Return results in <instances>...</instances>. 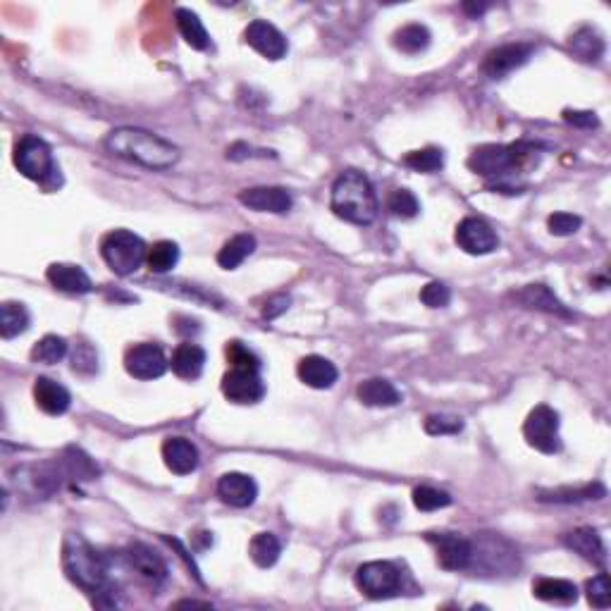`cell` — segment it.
Returning <instances> with one entry per match:
<instances>
[{"label":"cell","instance_id":"ab89813d","mask_svg":"<svg viewBox=\"0 0 611 611\" xmlns=\"http://www.w3.org/2000/svg\"><path fill=\"white\" fill-rule=\"evenodd\" d=\"M224 354H227V361H230L232 368L256 370V373H258V368H261V361H258V356L253 354L249 347H243L242 342L227 344Z\"/></svg>","mask_w":611,"mask_h":611},{"label":"cell","instance_id":"ffe728a7","mask_svg":"<svg viewBox=\"0 0 611 611\" xmlns=\"http://www.w3.org/2000/svg\"><path fill=\"white\" fill-rule=\"evenodd\" d=\"M296 373H299V380L303 385H309L313 389H329L339 377V370H337L335 363L322 358V356H306V358H301Z\"/></svg>","mask_w":611,"mask_h":611},{"label":"cell","instance_id":"c3c4849f","mask_svg":"<svg viewBox=\"0 0 611 611\" xmlns=\"http://www.w3.org/2000/svg\"><path fill=\"white\" fill-rule=\"evenodd\" d=\"M287 309H290V296H287V294H275V296H272V299H268V303H265L263 316L268 318V320H272V318L282 316V313Z\"/></svg>","mask_w":611,"mask_h":611},{"label":"cell","instance_id":"f546056e","mask_svg":"<svg viewBox=\"0 0 611 611\" xmlns=\"http://www.w3.org/2000/svg\"><path fill=\"white\" fill-rule=\"evenodd\" d=\"M29 328V313L24 303L5 301L0 309V335L3 339H14Z\"/></svg>","mask_w":611,"mask_h":611},{"label":"cell","instance_id":"30bf717a","mask_svg":"<svg viewBox=\"0 0 611 611\" xmlns=\"http://www.w3.org/2000/svg\"><path fill=\"white\" fill-rule=\"evenodd\" d=\"M167 358H165L163 348L156 344H137L125 354V368L127 373L137 377V380H156L167 370Z\"/></svg>","mask_w":611,"mask_h":611},{"label":"cell","instance_id":"cb8c5ba5","mask_svg":"<svg viewBox=\"0 0 611 611\" xmlns=\"http://www.w3.org/2000/svg\"><path fill=\"white\" fill-rule=\"evenodd\" d=\"M564 545L576 554H580L583 558H587V561H592V564H606L605 542L597 535V530H592V528H578V530L566 532Z\"/></svg>","mask_w":611,"mask_h":611},{"label":"cell","instance_id":"f1b7e54d","mask_svg":"<svg viewBox=\"0 0 611 611\" xmlns=\"http://www.w3.org/2000/svg\"><path fill=\"white\" fill-rule=\"evenodd\" d=\"M256 251V237L253 234H237L224 243L217 253V265L224 270H234Z\"/></svg>","mask_w":611,"mask_h":611},{"label":"cell","instance_id":"6da1fadb","mask_svg":"<svg viewBox=\"0 0 611 611\" xmlns=\"http://www.w3.org/2000/svg\"><path fill=\"white\" fill-rule=\"evenodd\" d=\"M106 148L129 163H138L148 170H167L179 160V148L163 137L138 127H119L106 137Z\"/></svg>","mask_w":611,"mask_h":611},{"label":"cell","instance_id":"277c9868","mask_svg":"<svg viewBox=\"0 0 611 611\" xmlns=\"http://www.w3.org/2000/svg\"><path fill=\"white\" fill-rule=\"evenodd\" d=\"M100 253H103V261L108 263V268L119 277L134 275L141 265L146 263V253H148V246L144 243V239L137 237L134 232L129 230H115L110 234H106L103 243H100Z\"/></svg>","mask_w":611,"mask_h":611},{"label":"cell","instance_id":"4316f807","mask_svg":"<svg viewBox=\"0 0 611 611\" xmlns=\"http://www.w3.org/2000/svg\"><path fill=\"white\" fill-rule=\"evenodd\" d=\"M356 395H358V399L366 404V406H396L401 401V395L399 389L392 385V382L382 380V377H370V380L361 382L358 385V389H356Z\"/></svg>","mask_w":611,"mask_h":611},{"label":"cell","instance_id":"74e56055","mask_svg":"<svg viewBox=\"0 0 611 611\" xmlns=\"http://www.w3.org/2000/svg\"><path fill=\"white\" fill-rule=\"evenodd\" d=\"M387 208L395 217H404V220H408V217L418 215V211H421V204H418V198L414 196V191L396 189L395 194L389 196Z\"/></svg>","mask_w":611,"mask_h":611},{"label":"cell","instance_id":"d6986e66","mask_svg":"<svg viewBox=\"0 0 611 611\" xmlns=\"http://www.w3.org/2000/svg\"><path fill=\"white\" fill-rule=\"evenodd\" d=\"M33 401L48 415H62L72 404V396L60 382L51 377H36L33 382Z\"/></svg>","mask_w":611,"mask_h":611},{"label":"cell","instance_id":"3957f363","mask_svg":"<svg viewBox=\"0 0 611 611\" xmlns=\"http://www.w3.org/2000/svg\"><path fill=\"white\" fill-rule=\"evenodd\" d=\"M62 568H65L67 578L74 585H80L81 590L100 592L106 587V558L80 532H67L65 542H62Z\"/></svg>","mask_w":611,"mask_h":611},{"label":"cell","instance_id":"8fae6325","mask_svg":"<svg viewBox=\"0 0 611 611\" xmlns=\"http://www.w3.org/2000/svg\"><path fill=\"white\" fill-rule=\"evenodd\" d=\"M427 542H433L437 549V564L444 571H466L471 561H473V547L466 538L461 535H427Z\"/></svg>","mask_w":611,"mask_h":611},{"label":"cell","instance_id":"7dc6e473","mask_svg":"<svg viewBox=\"0 0 611 611\" xmlns=\"http://www.w3.org/2000/svg\"><path fill=\"white\" fill-rule=\"evenodd\" d=\"M564 119L573 127H583V129H595L599 127L597 115L592 110H564Z\"/></svg>","mask_w":611,"mask_h":611},{"label":"cell","instance_id":"1f68e13d","mask_svg":"<svg viewBox=\"0 0 611 611\" xmlns=\"http://www.w3.org/2000/svg\"><path fill=\"white\" fill-rule=\"evenodd\" d=\"M571 48L573 53L578 55L580 60H585V62H599L602 55H605V39L597 32L585 27L571 36Z\"/></svg>","mask_w":611,"mask_h":611},{"label":"cell","instance_id":"836d02e7","mask_svg":"<svg viewBox=\"0 0 611 611\" xmlns=\"http://www.w3.org/2000/svg\"><path fill=\"white\" fill-rule=\"evenodd\" d=\"M395 46L401 53L415 55L430 46V32L423 24H406L395 33Z\"/></svg>","mask_w":611,"mask_h":611},{"label":"cell","instance_id":"ac0fdd59","mask_svg":"<svg viewBox=\"0 0 611 611\" xmlns=\"http://www.w3.org/2000/svg\"><path fill=\"white\" fill-rule=\"evenodd\" d=\"M513 299L523 306V309H532V310H545L549 316H558V318H571V310L566 309L564 303L558 301L554 291L545 284H528L523 290L513 291Z\"/></svg>","mask_w":611,"mask_h":611},{"label":"cell","instance_id":"484cf974","mask_svg":"<svg viewBox=\"0 0 611 611\" xmlns=\"http://www.w3.org/2000/svg\"><path fill=\"white\" fill-rule=\"evenodd\" d=\"M532 595L549 605H573L578 599V587L564 578H539L532 583Z\"/></svg>","mask_w":611,"mask_h":611},{"label":"cell","instance_id":"f907efd6","mask_svg":"<svg viewBox=\"0 0 611 611\" xmlns=\"http://www.w3.org/2000/svg\"><path fill=\"white\" fill-rule=\"evenodd\" d=\"M177 606H211L208 602H196V599H186V602H179Z\"/></svg>","mask_w":611,"mask_h":611},{"label":"cell","instance_id":"e575fe53","mask_svg":"<svg viewBox=\"0 0 611 611\" xmlns=\"http://www.w3.org/2000/svg\"><path fill=\"white\" fill-rule=\"evenodd\" d=\"M65 356H67V339L58 335H46L32 348V361L46 363V366H53V363L62 361Z\"/></svg>","mask_w":611,"mask_h":611},{"label":"cell","instance_id":"4fadbf2b","mask_svg":"<svg viewBox=\"0 0 611 611\" xmlns=\"http://www.w3.org/2000/svg\"><path fill=\"white\" fill-rule=\"evenodd\" d=\"M243 41L249 43L256 53H261L268 60H280L287 55V39L277 27H272L270 22L256 20L251 22L246 32H243Z\"/></svg>","mask_w":611,"mask_h":611},{"label":"cell","instance_id":"8d00e7d4","mask_svg":"<svg viewBox=\"0 0 611 611\" xmlns=\"http://www.w3.org/2000/svg\"><path fill=\"white\" fill-rule=\"evenodd\" d=\"M404 165L415 172H425V175H430V172L442 170L444 156H442L440 148H423V151L408 153L406 158H404Z\"/></svg>","mask_w":611,"mask_h":611},{"label":"cell","instance_id":"d4e9b609","mask_svg":"<svg viewBox=\"0 0 611 611\" xmlns=\"http://www.w3.org/2000/svg\"><path fill=\"white\" fill-rule=\"evenodd\" d=\"M172 373L177 375V377H182V380H196V377H201V373H204L205 368V351L198 344H191V342H185L179 344L177 348H175V354H172Z\"/></svg>","mask_w":611,"mask_h":611},{"label":"cell","instance_id":"44dd1931","mask_svg":"<svg viewBox=\"0 0 611 611\" xmlns=\"http://www.w3.org/2000/svg\"><path fill=\"white\" fill-rule=\"evenodd\" d=\"M46 277L55 290L65 291V294H89L93 290L91 277L86 275L80 265L53 263L48 268Z\"/></svg>","mask_w":611,"mask_h":611},{"label":"cell","instance_id":"52a82bcc","mask_svg":"<svg viewBox=\"0 0 611 611\" xmlns=\"http://www.w3.org/2000/svg\"><path fill=\"white\" fill-rule=\"evenodd\" d=\"M523 437L532 449L542 453H557L561 449L558 442V414L552 406L539 404L528 414L523 423Z\"/></svg>","mask_w":611,"mask_h":611},{"label":"cell","instance_id":"60d3db41","mask_svg":"<svg viewBox=\"0 0 611 611\" xmlns=\"http://www.w3.org/2000/svg\"><path fill=\"white\" fill-rule=\"evenodd\" d=\"M585 590H587V602H590L592 606H597V609H609L611 585L606 573H599V576H595L592 580H587Z\"/></svg>","mask_w":611,"mask_h":611},{"label":"cell","instance_id":"5b68a950","mask_svg":"<svg viewBox=\"0 0 611 611\" xmlns=\"http://www.w3.org/2000/svg\"><path fill=\"white\" fill-rule=\"evenodd\" d=\"M523 148H526V144L480 146V148H475V151L471 153V158H468V167H471L475 175H480V177H487V179L504 177V175H509L513 167H519L520 160L528 156Z\"/></svg>","mask_w":611,"mask_h":611},{"label":"cell","instance_id":"b9f144b4","mask_svg":"<svg viewBox=\"0 0 611 611\" xmlns=\"http://www.w3.org/2000/svg\"><path fill=\"white\" fill-rule=\"evenodd\" d=\"M72 368L80 375H93L99 373V354L93 351L91 344H77L72 356Z\"/></svg>","mask_w":611,"mask_h":611},{"label":"cell","instance_id":"9c48e42d","mask_svg":"<svg viewBox=\"0 0 611 611\" xmlns=\"http://www.w3.org/2000/svg\"><path fill=\"white\" fill-rule=\"evenodd\" d=\"M453 239L459 243V249H463L471 256H485V253H492L500 246V239L482 217H463L456 227Z\"/></svg>","mask_w":611,"mask_h":611},{"label":"cell","instance_id":"8992f818","mask_svg":"<svg viewBox=\"0 0 611 611\" xmlns=\"http://www.w3.org/2000/svg\"><path fill=\"white\" fill-rule=\"evenodd\" d=\"M14 165L24 177L33 179V182H46L55 172L51 146L33 134L22 137L20 144L14 146Z\"/></svg>","mask_w":611,"mask_h":611},{"label":"cell","instance_id":"603a6c76","mask_svg":"<svg viewBox=\"0 0 611 611\" xmlns=\"http://www.w3.org/2000/svg\"><path fill=\"white\" fill-rule=\"evenodd\" d=\"M163 459L175 475H189L198 468V449L185 437H172L163 444Z\"/></svg>","mask_w":611,"mask_h":611},{"label":"cell","instance_id":"e0dca14e","mask_svg":"<svg viewBox=\"0 0 611 611\" xmlns=\"http://www.w3.org/2000/svg\"><path fill=\"white\" fill-rule=\"evenodd\" d=\"M125 558H127V564H129V568L137 573L138 578H144L146 583L158 585L167 578V568H165L163 558L153 552L151 547H146V545L129 547V549L125 552Z\"/></svg>","mask_w":611,"mask_h":611},{"label":"cell","instance_id":"7bdbcfd3","mask_svg":"<svg viewBox=\"0 0 611 611\" xmlns=\"http://www.w3.org/2000/svg\"><path fill=\"white\" fill-rule=\"evenodd\" d=\"M580 224H583V220L578 215H573V213H554L547 220V227H549L554 237H571V234L580 230Z\"/></svg>","mask_w":611,"mask_h":611},{"label":"cell","instance_id":"bcb514c9","mask_svg":"<svg viewBox=\"0 0 611 611\" xmlns=\"http://www.w3.org/2000/svg\"><path fill=\"white\" fill-rule=\"evenodd\" d=\"M463 430V421L456 415H427L425 433L427 434H456Z\"/></svg>","mask_w":611,"mask_h":611},{"label":"cell","instance_id":"7402d4cb","mask_svg":"<svg viewBox=\"0 0 611 611\" xmlns=\"http://www.w3.org/2000/svg\"><path fill=\"white\" fill-rule=\"evenodd\" d=\"M17 473L22 475V478H17V487L22 485V490H27L33 497H48V494L55 492L60 487V473L51 463L24 466Z\"/></svg>","mask_w":611,"mask_h":611},{"label":"cell","instance_id":"681fc988","mask_svg":"<svg viewBox=\"0 0 611 611\" xmlns=\"http://www.w3.org/2000/svg\"><path fill=\"white\" fill-rule=\"evenodd\" d=\"M487 5H471V3H466V5H463V10H466V13H471V14H480L482 13V10H485Z\"/></svg>","mask_w":611,"mask_h":611},{"label":"cell","instance_id":"f6af8a7d","mask_svg":"<svg viewBox=\"0 0 611 611\" xmlns=\"http://www.w3.org/2000/svg\"><path fill=\"white\" fill-rule=\"evenodd\" d=\"M421 301L425 303L427 309H444V306H449V301H452V290H449L447 284L430 282L423 287Z\"/></svg>","mask_w":611,"mask_h":611},{"label":"cell","instance_id":"ee69618b","mask_svg":"<svg viewBox=\"0 0 611 611\" xmlns=\"http://www.w3.org/2000/svg\"><path fill=\"white\" fill-rule=\"evenodd\" d=\"M65 463H67V471H70V475H72V478L91 480L93 475L99 473V468L93 466L91 461H89V456H84L80 449H70V452H67Z\"/></svg>","mask_w":611,"mask_h":611},{"label":"cell","instance_id":"4dcf8cb0","mask_svg":"<svg viewBox=\"0 0 611 611\" xmlns=\"http://www.w3.org/2000/svg\"><path fill=\"white\" fill-rule=\"evenodd\" d=\"M249 554L253 558V564H258L261 568H270V566L277 564V558L282 554V545L272 532H258L251 539Z\"/></svg>","mask_w":611,"mask_h":611},{"label":"cell","instance_id":"83f0119b","mask_svg":"<svg viewBox=\"0 0 611 611\" xmlns=\"http://www.w3.org/2000/svg\"><path fill=\"white\" fill-rule=\"evenodd\" d=\"M175 20H177V29L179 33H182V39H185L191 48L205 51V48L211 46V36H208L204 22L198 20L196 13H191L186 7H179L177 13H175Z\"/></svg>","mask_w":611,"mask_h":611},{"label":"cell","instance_id":"d590c367","mask_svg":"<svg viewBox=\"0 0 611 611\" xmlns=\"http://www.w3.org/2000/svg\"><path fill=\"white\" fill-rule=\"evenodd\" d=\"M606 494V490L602 485H585L578 490H554V492L539 494V501H564V504H571V501H585V500H602Z\"/></svg>","mask_w":611,"mask_h":611},{"label":"cell","instance_id":"2e32d148","mask_svg":"<svg viewBox=\"0 0 611 611\" xmlns=\"http://www.w3.org/2000/svg\"><path fill=\"white\" fill-rule=\"evenodd\" d=\"M217 497L234 509H246L258 497L256 480L246 473H224L217 482Z\"/></svg>","mask_w":611,"mask_h":611},{"label":"cell","instance_id":"7c38bea8","mask_svg":"<svg viewBox=\"0 0 611 611\" xmlns=\"http://www.w3.org/2000/svg\"><path fill=\"white\" fill-rule=\"evenodd\" d=\"M223 395L232 404H258L265 396V385L256 370L232 368L223 377Z\"/></svg>","mask_w":611,"mask_h":611},{"label":"cell","instance_id":"ba28073f","mask_svg":"<svg viewBox=\"0 0 611 611\" xmlns=\"http://www.w3.org/2000/svg\"><path fill=\"white\" fill-rule=\"evenodd\" d=\"M356 585L363 595L373 599L392 597L401 587V571L389 561H368V564L358 566Z\"/></svg>","mask_w":611,"mask_h":611},{"label":"cell","instance_id":"d6a6232c","mask_svg":"<svg viewBox=\"0 0 611 611\" xmlns=\"http://www.w3.org/2000/svg\"><path fill=\"white\" fill-rule=\"evenodd\" d=\"M179 261V246L175 242H158L148 246V253H146V265L151 272H170Z\"/></svg>","mask_w":611,"mask_h":611},{"label":"cell","instance_id":"5bb4252c","mask_svg":"<svg viewBox=\"0 0 611 611\" xmlns=\"http://www.w3.org/2000/svg\"><path fill=\"white\" fill-rule=\"evenodd\" d=\"M532 48L528 43H506V46L494 48L485 55V62H482V72L492 80H500L504 74L519 70L520 65H526L528 58H530Z\"/></svg>","mask_w":611,"mask_h":611},{"label":"cell","instance_id":"f35d334b","mask_svg":"<svg viewBox=\"0 0 611 611\" xmlns=\"http://www.w3.org/2000/svg\"><path fill=\"white\" fill-rule=\"evenodd\" d=\"M414 504L421 511H437V509H444V506L452 504V497L447 492H442V490L423 485L414 490Z\"/></svg>","mask_w":611,"mask_h":611},{"label":"cell","instance_id":"9a60e30c","mask_svg":"<svg viewBox=\"0 0 611 611\" xmlns=\"http://www.w3.org/2000/svg\"><path fill=\"white\" fill-rule=\"evenodd\" d=\"M239 201L256 213L284 215V213L291 211L290 191L282 189V186H253V189H243L239 194Z\"/></svg>","mask_w":611,"mask_h":611},{"label":"cell","instance_id":"7a4b0ae2","mask_svg":"<svg viewBox=\"0 0 611 611\" xmlns=\"http://www.w3.org/2000/svg\"><path fill=\"white\" fill-rule=\"evenodd\" d=\"M332 211L354 224H370L377 217V196L370 179L358 170H344L332 185Z\"/></svg>","mask_w":611,"mask_h":611}]
</instances>
